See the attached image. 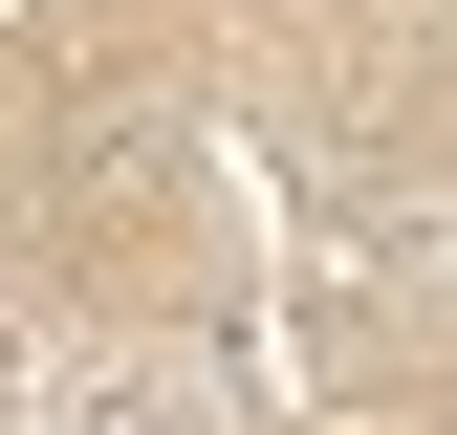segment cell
I'll return each instance as SVG.
<instances>
[{
	"instance_id": "1",
	"label": "cell",
	"mask_w": 457,
	"mask_h": 435,
	"mask_svg": "<svg viewBox=\"0 0 457 435\" xmlns=\"http://www.w3.org/2000/svg\"><path fill=\"white\" fill-rule=\"evenodd\" d=\"M44 435H218V370L196 349H109V370L44 392Z\"/></svg>"
}]
</instances>
